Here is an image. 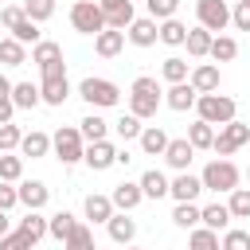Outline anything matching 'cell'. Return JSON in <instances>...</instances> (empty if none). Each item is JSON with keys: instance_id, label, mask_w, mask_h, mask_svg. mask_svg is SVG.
<instances>
[{"instance_id": "cell-1", "label": "cell", "mask_w": 250, "mask_h": 250, "mask_svg": "<svg viewBox=\"0 0 250 250\" xmlns=\"http://www.w3.org/2000/svg\"><path fill=\"white\" fill-rule=\"evenodd\" d=\"M160 102H164V94H160L156 78H148V74L133 78V86H129V113H133V117H141V121L156 117Z\"/></svg>"}, {"instance_id": "cell-2", "label": "cell", "mask_w": 250, "mask_h": 250, "mask_svg": "<svg viewBox=\"0 0 250 250\" xmlns=\"http://www.w3.org/2000/svg\"><path fill=\"white\" fill-rule=\"evenodd\" d=\"M78 98H82L90 109H113V105L121 102V86H117V82H109V78L90 74V78H82V82H78Z\"/></svg>"}, {"instance_id": "cell-3", "label": "cell", "mask_w": 250, "mask_h": 250, "mask_svg": "<svg viewBox=\"0 0 250 250\" xmlns=\"http://www.w3.org/2000/svg\"><path fill=\"white\" fill-rule=\"evenodd\" d=\"M199 184H203V191H223V195H230V191L242 184V172H238V164L215 156V160L199 172Z\"/></svg>"}, {"instance_id": "cell-4", "label": "cell", "mask_w": 250, "mask_h": 250, "mask_svg": "<svg viewBox=\"0 0 250 250\" xmlns=\"http://www.w3.org/2000/svg\"><path fill=\"white\" fill-rule=\"evenodd\" d=\"M195 113H199V121L223 129L227 121L238 117V105H234V98H227V94H199V98H195Z\"/></svg>"}, {"instance_id": "cell-5", "label": "cell", "mask_w": 250, "mask_h": 250, "mask_svg": "<svg viewBox=\"0 0 250 250\" xmlns=\"http://www.w3.org/2000/svg\"><path fill=\"white\" fill-rule=\"evenodd\" d=\"M51 152L59 156V164H78L82 160V152H86V141H82V133H78V125H62V129H55L51 133Z\"/></svg>"}, {"instance_id": "cell-6", "label": "cell", "mask_w": 250, "mask_h": 250, "mask_svg": "<svg viewBox=\"0 0 250 250\" xmlns=\"http://www.w3.org/2000/svg\"><path fill=\"white\" fill-rule=\"evenodd\" d=\"M70 27H74L78 35H98V31H105V16H102L98 0H74V4H70Z\"/></svg>"}, {"instance_id": "cell-7", "label": "cell", "mask_w": 250, "mask_h": 250, "mask_svg": "<svg viewBox=\"0 0 250 250\" xmlns=\"http://www.w3.org/2000/svg\"><path fill=\"white\" fill-rule=\"evenodd\" d=\"M31 62L39 66V74H43V78H59V74H66L62 47H59L55 39H39V43L31 47Z\"/></svg>"}, {"instance_id": "cell-8", "label": "cell", "mask_w": 250, "mask_h": 250, "mask_svg": "<svg viewBox=\"0 0 250 250\" xmlns=\"http://www.w3.org/2000/svg\"><path fill=\"white\" fill-rule=\"evenodd\" d=\"M246 141H250V125H242V121L234 117V121H227V125L215 133V145H211V152H219V160H227V156H230V152H238Z\"/></svg>"}, {"instance_id": "cell-9", "label": "cell", "mask_w": 250, "mask_h": 250, "mask_svg": "<svg viewBox=\"0 0 250 250\" xmlns=\"http://www.w3.org/2000/svg\"><path fill=\"white\" fill-rule=\"evenodd\" d=\"M195 16H199V27H207L211 35H223L230 23L227 0H195Z\"/></svg>"}, {"instance_id": "cell-10", "label": "cell", "mask_w": 250, "mask_h": 250, "mask_svg": "<svg viewBox=\"0 0 250 250\" xmlns=\"http://www.w3.org/2000/svg\"><path fill=\"white\" fill-rule=\"evenodd\" d=\"M219 62H195L191 70H188V86L195 90V94H219Z\"/></svg>"}, {"instance_id": "cell-11", "label": "cell", "mask_w": 250, "mask_h": 250, "mask_svg": "<svg viewBox=\"0 0 250 250\" xmlns=\"http://www.w3.org/2000/svg\"><path fill=\"white\" fill-rule=\"evenodd\" d=\"M98 8H102V16H105V27H109V31H125V27L137 20V12H133L129 0H98Z\"/></svg>"}, {"instance_id": "cell-12", "label": "cell", "mask_w": 250, "mask_h": 250, "mask_svg": "<svg viewBox=\"0 0 250 250\" xmlns=\"http://www.w3.org/2000/svg\"><path fill=\"white\" fill-rule=\"evenodd\" d=\"M16 195H20V203H23L27 211H43L47 199H51V188H47L43 180H20V184H16Z\"/></svg>"}, {"instance_id": "cell-13", "label": "cell", "mask_w": 250, "mask_h": 250, "mask_svg": "<svg viewBox=\"0 0 250 250\" xmlns=\"http://www.w3.org/2000/svg\"><path fill=\"white\" fill-rule=\"evenodd\" d=\"M199 191H203V184H199V176H191V172H176V180H168V195H172L176 203H195Z\"/></svg>"}, {"instance_id": "cell-14", "label": "cell", "mask_w": 250, "mask_h": 250, "mask_svg": "<svg viewBox=\"0 0 250 250\" xmlns=\"http://www.w3.org/2000/svg\"><path fill=\"white\" fill-rule=\"evenodd\" d=\"M82 215H86V223H94V227H105V223L113 219V199H109V195H98V191H90V195L82 199Z\"/></svg>"}, {"instance_id": "cell-15", "label": "cell", "mask_w": 250, "mask_h": 250, "mask_svg": "<svg viewBox=\"0 0 250 250\" xmlns=\"http://www.w3.org/2000/svg\"><path fill=\"white\" fill-rule=\"evenodd\" d=\"M82 160H86V168L105 172V168H113V164H117V148H113L109 141H94V145H86Z\"/></svg>"}, {"instance_id": "cell-16", "label": "cell", "mask_w": 250, "mask_h": 250, "mask_svg": "<svg viewBox=\"0 0 250 250\" xmlns=\"http://www.w3.org/2000/svg\"><path fill=\"white\" fill-rule=\"evenodd\" d=\"M164 160H168V168L188 172V168H191V160H195V148L188 145V137H172V141H168V148H164Z\"/></svg>"}, {"instance_id": "cell-17", "label": "cell", "mask_w": 250, "mask_h": 250, "mask_svg": "<svg viewBox=\"0 0 250 250\" xmlns=\"http://www.w3.org/2000/svg\"><path fill=\"white\" fill-rule=\"evenodd\" d=\"M109 199H113V211H125V215H129V211H137V207H141V199H145V195H141V184L121 180V184L109 191Z\"/></svg>"}, {"instance_id": "cell-18", "label": "cell", "mask_w": 250, "mask_h": 250, "mask_svg": "<svg viewBox=\"0 0 250 250\" xmlns=\"http://www.w3.org/2000/svg\"><path fill=\"white\" fill-rule=\"evenodd\" d=\"M125 39H129L133 47H152V43H156V20H152V16H137V20L125 27Z\"/></svg>"}, {"instance_id": "cell-19", "label": "cell", "mask_w": 250, "mask_h": 250, "mask_svg": "<svg viewBox=\"0 0 250 250\" xmlns=\"http://www.w3.org/2000/svg\"><path fill=\"white\" fill-rule=\"evenodd\" d=\"M66 98H70L66 74H59V78H39V102H43V105H62Z\"/></svg>"}, {"instance_id": "cell-20", "label": "cell", "mask_w": 250, "mask_h": 250, "mask_svg": "<svg viewBox=\"0 0 250 250\" xmlns=\"http://www.w3.org/2000/svg\"><path fill=\"white\" fill-rule=\"evenodd\" d=\"M105 230H109L113 246H133V238H137V223H133L125 211H113V219L105 223Z\"/></svg>"}, {"instance_id": "cell-21", "label": "cell", "mask_w": 250, "mask_h": 250, "mask_svg": "<svg viewBox=\"0 0 250 250\" xmlns=\"http://www.w3.org/2000/svg\"><path fill=\"white\" fill-rule=\"evenodd\" d=\"M121 51H125V31H109L105 27V31L94 35V55L98 59H117Z\"/></svg>"}, {"instance_id": "cell-22", "label": "cell", "mask_w": 250, "mask_h": 250, "mask_svg": "<svg viewBox=\"0 0 250 250\" xmlns=\"http://www.w3.org/2000/svg\"><path fill=\"white\" fill-rule=\"evenodd\" d=\"M195 90L188 86V82H176V86H168L164 90V105L168 109H176V113H188V109H195Z\"/></svg>"}, {"instance_id": "cell-23", "label": "cell", "mask_w": 250, "mask_h": 250, "mask_svg": "<svg viewBox=\"0 0 250 250\" xmlns=\"http://www.w3.org/2000/svg\"><path fill=\"white\" fill-rule=\"evenodd\" d=\"M168 141H172V137H168L160 125H145V129H141V137H137V145H141V152H145V156H164Z\"/></svg>"}, {"instance_id": "cell-24", "label": "cell", "mask_w": 250, "mask_h": 250, "mask_svg": "<svg viewBox=\"0 0 250 250\" xmlns=\"http://www.w3.org/2000/svg\"><path fill=\"white\" fill-rule=\"evenodd\" d=\"M184 39H188V23H180L176 16L156 23V43H164V47H184Z\"/></svg>"}, {"instance_id": "cell-25", "label": "cell", "mask_w": 250, "mask_h": 250, "mask_svg": "<svg viewBox=\"0 0 250 250\" xmlns=\"http://www.w3.org/2000/svg\"><path fill=\"white\" fill-rule=\"evenodd\" d=\"M20 156H31V160H39V156H47L51 152V137L43 133V129H31V133H23V141H20V148H16Z\"/></svg>"}, {"instance_id": "cell-26", "label": "cell", "mask_w": 250, "mask_h": 250, "mask_svg": "<svg viewBox=\"0 0 250 250\" xmlns=\"http://www.w3.org/2000/svg\"><path fill=\"white\" fill-rule=\"evenodd\" d=\"M199 227H207V230H227L230 227V211H227V203H207V207H199Z\"/></svg>"}, {"instance_id": "cell-27", "label": "cell", "mask_w": 250, "mask_h": 250, "mask_svg": "<svg viewBox=\"0 0 250 250\" xmlns=\"http://www.w3.org/2000/svg\"><path fill=\"white\" fill-rule=\"evenodd\" d=\"M16 230L35 246V242H43V238H47V215H43V211H27V215L20 219V227H16Z\"/></svg>"}, {"instance_id": "cell-28", "label": "cell", "mask_w": 250, "mask_h": 250, "mask_svg": "<svg viewBox=\"0 0 250 250\" xmlns=\"http://www.w3.org/2000/svg\"><path fill=\"white\" fill-rule=\"evenodd\" d=\"M78 133H82V141L86 145H94V141H105V133H109V121L94 109V113H86L82 121H78Z\"/></svg>"}, {"instance_id": "cell-29", "label": "cell", "mask_w": 250, "mask_h": 250, "mask_svg": "<svg viewBox=\"0 0 250 250\" xmlns=\"http://www.w3.org/2000/svg\"><path fill=\"white\" fill-rule=\"evenodd\" d=\"M137 184H141V195H145V199H164V195H168V176H164L160 168H148Z\"/></svg>"}, {"instance_id": "cell-30", "label": "cell", "mask_w": 250, "mask_h": 250, "mask_svg": "<svg viewBox=\"0 0 250 250\" xmlns=\"http://www.w3.org/2000/svg\"><path fill=\"white\" fill-rule=\"evenodd\" d=\"M211 39H215V35H211L207 27H199V23H195V27H188V39H184V47H188V55H191V59H207V51H211Z\"/></svg>"}, {"instance_id": "cell-31", "label": "cell", "mask_w": 250, "mask_h": 250, "mask_svg": "<svg viewBox=\"0 0 250 250\" xmlns=\"http://www.w3.org/2000/svg\"><path fill=\"white\" fill-rule=\"evenodd\" d=\"M12 105L16 109H35L39 105V82H12Z\"/></svg>"}, {"instance_id": "cell-32", "label": "cell", "mask_w": 250, "mask_h": 250, "mask_svg": "<svg viewBox=\"0 0 250 250\" xmlns=\"http://www.w3.org/2000/svg\"><path fill=\"white\" fill-rule=\"evenodd\" d=\"M74 227H78V219H74L70 211H55V215L47 219V234L59 238V242H66V238L74 234Z\"/></svg>"}, {"instance_id": "cell-33", "label": "cell", "mask_w": 250, "mask_h": 250, "mask_svg": "<svg viewBox=\"0 0 250 250\" xmlns=\"http://www.w3.org/2000/svg\"><path fill=\"white\" fill-rule=\"evenodd\" d=\"M188 70H191V66H188L180 55H168V59L160 62V78H164L168 86H176V82H188Z\"/></svg>"}, {"instance_id": "cell-34", "label": "cell", "mask_w": 250, "mask_h": 250, "mask_svg": "<svg viewBox=\"0 0 250 250\" xmlns=\"http://www.w3.org/2000/svg\"><path fill=\"white\" fill-rule=\"evenodd\" d=\"M188 145H191V148H211V145H215V125H207V121L195 117V121L188 125Z\"/></svg>"}, {"instance_id": "cell-35", "label": "cell", "mask_w": 250, "mask_h": 250, "mask_svg": "<svg viewBox=\"0 0 250 250\" xmlns=\"http://www.w3.org/2000/svg\"><path fill=\"white\" fill-rule=\"evenodd\" d=\"M0 180L4 184H20L23 180V156L20 152H0Z\"/></svg>"}, {"instance_id": "cell-36", "label": "cell", "mask_w": 250, "mask_h": 250, "mask_svg": "<svg viewBox=\"0 0 250 250\" xmlns=\"http://www.w3.org/2000/svg\"><path fill=\"white\" fill-rule=\"evenodd\" d=\"M23 62H27V47L16 43L12 35L0 39V66H23Z\"/></svg>"}, {"instance_id": "cell-37", "label": "cell", "mask_w": 250, "mask_h": 250, "mask_svg": "<svg viewBox=\"0 0 250 250\" xmlns=\"http://www.w3.org/2000/svg\"><path fill=\"white\" fill-rule=\"evenodd\" d=\"M172 223L180 230H195L199 227V203H176L172 207Z\"/></svg>"}, {"instance_id": "cell-38", "label": "cell", "mask_w": 250, "mask_h": 250, "mask_svg": "<svg viewBox=\"0 0 250 250\" xmlns=\"http://www.w3.org/2000/svg\"><path fill=\"white\" fill-rule=\"evenodd\" d=\"M227 211L230 219H250V188H234L227 195Z\"/></svg>"}, {"instance_id": "cell-39", "label": "cell", "mask_w": 250, "mask_h": 250, "mask_svg": "<svg viewBox=\"0 0 250 250\" xmlns=\"http://www.w3.org/2000/svg\"><path fill=\"white\" fill-rule=\"evenodd\" d=\"M207 55H211L215 62H230V59L238 55V43H234L230 35H215V39H211V51H207Z\"/></svg>"}, {"instance_id": "cell-40", "label": "cell", "mask_w": 250, "mask_h": 250, "mask_svg": "<svg viewBox=\"0 0 250 250\" xmlns=\"http://www.w3.org/2000/svg\"><path fill=\"white\" fill-rule=\"evenodd\" d=\"M20 8H23V16H27L31 23H43V20L55 16V0H23Z\"/></svg>"}, {"instance_id": "cell-41", "label": "cell", "mask_w": 250, "mask_h": 250, "mask_svg": "<svg viewBox=\"0 0 250 250\" xmlns=\"http://www.w3.org/2000/svg\"><path fill=\"white\" fill-rule=\"evenodd\" d=\"M62 250H98V242H94V230H90L86 223H78V227H74V234L62 242Z\"/></svg>"}, {"instance_id": "cell-42", "label": "cell", "mask_w": 250, "mask_h": 250, "mask_svg": "<svg viewBox=\"0 0 250 250\" xmlns=\"http://www.w3.org/2000/svg\"><path fill=\"white\" fill-rule=\"evenodd\" d=\"M188 250H219V234L207 227H195L188 230Z\"/></svg>"}, {"instance_id": "cell-43", "label": "cell", "mask_w": 250, "mask_h": 250, "mask_svg": "<svg viewBox=\"0 0 250 250\" xmlns=\"http://www.w3.org/2000/svg\"><path fill=\"white\" fill-rule=\"evenodd\" d=\"M219 250H250V230L227 227V230H223V238H219Z\"/></svg>"}, {"instance_id": "cell-44", "label": "cell", "mask_w": 250, "mask_h": 250, "mask_svg": "<svg viewBox=\"0 0 250 250\" xmlns=\"http://www.w3.org/2000/svg\"><path fill=\"white\" fill-rule=\"evenodd\" d=\"M12 39H16V43H23V47H27V43L35 47V43H39L43 35H39V23H31V20L23 16V20H20L16 27H12Z\"/></svg>"}, {"instance_id": "cell-45", "label": "cell", "mask_w": 250, "mask_h": 250, "mask_svg": "<svg viewBox=\"0 0 250 250\" xmlns=\"http://www.w3.org/2000/svg\"><path fill=\"white\" fill-rule=\"evenodd\" d=\"M113 129H117V137H121V141H137L145 125H141V117H133V113H121V117L113 121Z\"/></svg>"}, {"instance_id": "cell-46", "label": "cell", "mask_w": 250, "mask_h": 250, "mask_svg": "<svg viewBox=\"0 0 250 250\" xmlns=\"http://www.w3.org/2000/svg\"><path fill=\"white\" fill-rule=\"evenodd\" d=\"M20 141H23V129L20 125H0V152H16L20 148Z\"/></svg>"}, {"instance_id": "cell-47", "label": "cell", "mask_w": 250, "mask_h": 250, "mask_svg": "<svg viewBox=\"0 0 250 250\" xmlns=\"http://www.w3.org/2000/svg\"><path fill=\"white\" fill-rule=\"evenodd\" d=\"M145 8H148V16L160 23V20H172V16H176L180 0H145Z\"/></svg>"}, {"instance_id": "cell-48", "label": "cell", "mask_w": 250, "mask_h": 250, "mask_svg": "<svg viewBox=\"0 0 250 250\" xmlns=\"http://www.w3.org/2000/svg\"><path fill=\"white\" fill-rule=\"evenodd\" d=\"M230 23H234L238 31H250V0H238V4L230 8Z\"/></svg>"}, {"instance_id": "cell-49", "label": "cell", "mask_w": 250, "mask_h": 250, "mask_svg": "<svg viewBox=\"0 0 250 250\" xmlns=\"http://www.w3.org/2000/svg\"><path fill=\"white\" fill-rule=\"evenodd\" d=\"M20 20H23V8H20V4H8V8H0V23H4L8 31H12Z\"/></svg>"}, {"instance_id": "cell-50", "label": "cell", "mask_w": 250, "mask_h": 250, "mask_svg": "<svg viewBox=\"0 0 250 250\" xmlns=\"http://www.w3.org/2000/svg\"><path fill=\"white\" fill-rule=\"evenodd\" d=\"M20 203V195H16V184H4L0 180V211H12Z\"/></svg>"}, {"instance_id": "cell-51", "label": "cell", "mask_w": 250, "mask_h": 250, "mask_svg": "<svg viewBox=\"0 0 250 250\" xmlns=\"http://www.w3.org/2000/svg\"><path fill=\"white\" fill-rule=\"evenodd\" d=\"M0 250H31V242H27L20 230H12V234H4V238H0Z\"/></svg>"}, {"instance_id": "cell-52", "label": "cell", "mask_w": 250, "mask_h": 250, "mask_svg": "<svg viewBox=\"0 0 250 250\" xmlns=\"http://www.w3.org/2000/svg\"><path fill=\"white\" fill-rule=\"evenodd\" d=\"M12 113H16L12 98H0V125H8V121H12Z\"/></svg>"}, {"instance_id": "cell-53", "label": "cell", "mask_w": 250, "mask_h": 250, "mask_svg": "<svg viewBox=\"0 0 250 250\" xmlns=\"http://www.w3.org/2000/svg\"><path fill=\"white\" fill-rule=\"evenodd\" d=\"M4 234H12V219H8V211H0V238Z\"/></svg>"}, {"instance_id": "cell-54", "label": "cell", "mask_w": 250, "mask_h": 250, "mask_svg": "<svg viewBox=\"0 0 250 250\" xmlns=\"http://www.w3.org/2000/svg\"><path fill=\"white\" fill-rule=\"evenodd\" d=\"M12 94V82H8V74H0V98H8Z\"/></svg>"}, {"instance_id": "cell-55", "label": "cell", "mask_w": 250, "mask_h": 250, "mask_svg": "<svg viewBox=\"0 0 250 250\" xmlns=\"http://www.w3.org/2000/svg\"><path fill=\"white\" fill-rule=\"evenodd\" d=\"M125 250H141V246H125Z\"/></svg>"}, {"instance_id": "cell-56", "label": "cell", "mask_w": 250, "mask_h": 250, "mask_svg": "<svg viewBox=\"0 0 250 250\" xmlns=\"http://www.w3.org/2000/svg\"><path fill=\"white\" fill-rule=\"evenodd\" d=\"M246 180H250V168H246Z\"/></svg>"}, {"instance_id": "cell-57", "label": "cell", "mask_w": 250, "mask_h": 250, "mask_svg": "<svg viewBox=\"0 0 250 250\" xmlns=\"http://www.w3.org/2000/svg\"><path fill=\"white\" fill-rule=\"evenodd\" d=\"M129 4H137V0H129Z\"/></svg>"}, {"instance_id": "cell-58", "label": "cell", "mask_w": 250, "mask_h": 250, "mask_svg": "<svg viewBox=\"0 0 250 250\" xmlns=\"http://www.w3.org/2000/svg\"><path fill=\"white\" fill-rule=\"evenodd\" d=\"M117 250H125V246H117Z\"/></svg>"}]
</instances>
